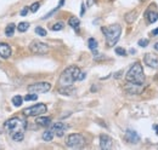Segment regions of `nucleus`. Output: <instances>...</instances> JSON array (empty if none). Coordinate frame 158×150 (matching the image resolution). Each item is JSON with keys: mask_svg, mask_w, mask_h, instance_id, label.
<instances>
[{"mask_svg": "<svg viewBox=\"0 0 158 150\" xmlns=\"http://www.w3.org/2000/svg\"><path fill=\"white\" fill-rule=\"evenodd\" d=\"M79 73H80V69L75 66H71L68 68H66L62 74L60 75L59 79V84L61 85V87H67V86H72L74 84V81L78 80Z\"/></svg>", "mask_w": 158, "mask_h": 150, "instance_id": "nucleus-1", "label": "nucleus"}, {"mask_svg": "<svg viewBox=\"0 0 158 150\" xmlns=\"http://www.w3.org/2000/svg\"><path fill=\"white\" fill-rule=\"evenodd\" d=\"M101 30L105 34V39L110 47L114 46L118 43L122 34V27L119 24H111L108 27H102Z\"/></svg>", "mask_w": 158, "mask_h": 150, "instance_id": "nucleus-2", "label": "nucleus"}, {"mask_svg": "<svg viewBox=\"0 0 158 150\" xmlns=\"http://www.w3.org/2000/svg\"><path fill=\"white\" fill-rule=\"evenodd\" d=\"M125 80L127 82H134V84H145V74H143V69L142 66L136 62L133 66L130 67V69L128 70L127 75H125Z\"/></svg>", "mask_w": 158, "mask_h": 150, "instance_id": "nucleus-3", "label": "nucleus"}, {"mask_svg": "<svg viewBox=\"0 0 158 150\" xmlns=\"http://www.w3.org/2000/svg\"><path fill=\"white\" fill-rule=\"evenodd\" d=\"M4 127H5L10 133H14V132H24L26 128H27V121L16 116V118L9 119V120L4 123Z\"/></svg>", "mask_w": 158, "mask_h": 150, "instance_id": "nucleus-4", "label": "nucleus"}, {"mask_svg": "<svg viewBox=\"0 0 158 150\" xmlns=\"http://www.w3.org/2000/svg\"><path fill=\"white\" fill-rule=\"evenodd\" d=\"M66 144L68 148L80 149L85 145V138L80 133H72L66 138Z\"/></svg>", "mask_w": 158, "mask_h": 150, "instance_id": "nucleus-5", "label": "nucleus"}, {"mask_svg": "<svg viewBox=\"0 0 158 150\" xmlns=\"http://www.w3.org/2000/svg\"><path fill=\"white\" fill-rule=\"evenodd\" d=\"M48 110V107L43 103H38V104H34L29 108H26L23 110V114L26 116H39V115H42L44 114V112H46Z\"/></svg>", "mask_w": 158, "mask_h": 150, "instance_id": "nucleus-6", "label": "nucleus"}, {"mask_svg": "<svg viewBox=\"0 0 158 150\" xmlns=\"http://www.w3.org/2000/svg\"><path fill=\"white\" fill-rule=\"evenodd\" d=\"M51 89V84L49 82H35V84H32L27 87V90L29 93H46L49 92Z\"/></svg>", "mask_w": 158, "mask_h": 150, "instance_id": "nucleus-7", "label": "nucleus"}, {"mask_svg": "<svg viewBox=\"0 0 158 150\" xmlns=\"http://www.w3.org/2000/svg\"><path fill=\"white\" fill-rule=\"evenodd\" d=\"M29 50L35 55H45L49 52V45L39 40H33L29 45Z\"/></svg>", "mask_w": 158, "mask_h": 150, "instance_id": "nucleus-8", "label": "nucleus"}, {"mask_svg": "<svg viewBox=\"0 0 158 150\" xmlns=\"http://www.w3.org/2000/svg\"><path fill=\"white\" fill-rule=\"evenodd\" d=\"M145 89V84L140 85V84H134V82H128L124 86V90L130 93V94H140Z\"/></svg>", "mask_w": 158, "mask_h": 150, "instance_id": "nucleus-9", "label": "nucleus"}, {"mask_svg": "<svg viewBox=\"0 0 158 150\" xmlns=\"http://www.w3.org/2000/svg\"><path fill=\"white\" fill-rule=\"evenodd\" d=\"M67 128H68V126L63 122H55L54 125H51V131L54 132V134H56L57 137H62Z\"/></svg>", "mask_w": 158, "mask_h": 150, "instance_id": "nucleus-10", "label": "nucleus"}, {"mask_svg": "<svg viewBox=\"0 0 158 150\" xmlns=\"http://www.w3.org/2000/svg\"><path fill=\"white\" fill-rule=\"evenodd\" d=\"M124 138H125V141L128 143H131V144H136V143L140 142V136L134 130H127Z\"/></svg>", "mask_w": 158, "mask_h": 150, "instance_id": "nucleus-11", "label": "nucleus"}, {"mask_svg": "<svg viewBox=\"0 0 158 150\" xmlns=\"http://www.w3.org/2000/svg\"><path fill=\"white\" fill-rule=\"evenodd\" d=\"M100 146L101 149L103 150H108V149H112L113 146V141L110 136L107 134H101L100 136Z\"/></svg>", "mask_w": 158, "mask_h": 150, "instance_id": "nucleus-12", "label": "nucleus"}, {"mask_svg": "<svg viewBox=\"0 0 158 150\" xmlns=\"http://www.w3.org/2000/svg\"><path fill=\"white\" fill-rule=\"evenodd\" d=\"M143 61L148 67L151 68H156L158 67V57L156 55H152V53H146L143 57Z\"/></svg>", "mask_w": 158, "mask_h": 150, "instance_id": "nucleus-13", "label": "nucleus"}, {"mask_svg": "<svg viewBox=\"0 0 158 150\" xmlns=\"http://www.w3.org/2000/svg\"><path fill=\"white\" fill-rule=\"evenodd\" d=\"M11 53H12V50H11L10 45L6 43H0V56L4 59H6L11 56Z\"/></svg>", "mask_w": 158, "mask_h": 150, "instance_id": "nucleus-14", "label": "nucleus"}, {"mask_svg": "<svg viewBox=\"0 0 158 150\" xmlns=\"http://www.w3.org/2000/svg\"><path fill=\"white\" fill-rule=\"evenodd\" d=\"M145 18L147 19L148 23H154L158 21V12L156 10H147L145 14Z\"/></svg>", "mask_w": 158, "mask_h": 150, "instance_id": "nucleus-15", "label": "nucleus"}, {"mask_svg": "<svg viewBox=\"0 0 158 150\" xmlns=\"http://www.w3.org/2000/svg\"><path fill=\"white\" fill-rule=\"evenodd\" d=\"M38 125H40V126H44V127H48L51 125V119L48 118V116H39L37 118V121H35Z\"/></svg>", "mask_w": 158, "mask_h": 150, "instance_id": "nucleus-16", "label": "nucleus"}, {"mask_svg": "<svg viewBox=\"0 0 158 150\" xmlns=\"http://www.w3.org/2000/svg\"><path fill=\"white\" fill-rule=\"evenodd\" d=\"M136 15H138L136 11H130V12H128V14L124 16L127 23H134L135 18H136Z\"/></svg>", "mask_w": 158, "mask_h": 150, "instance_id": "nucleus-17", "label": "nucleus"}, {"mask_svg": "<svg viewBox=\"0 0 158 150\" xmlns=\"http://www.w3.org/2000/svg\"><path fill=\"white\" fill-rule=\"evenodd\" d=\"M68 24H69V26H71L73 29L78 30V29H79V26H80V21H79L77 17H71L69 21H68Z\"/></svg>", "mask_w": 158, "mask_h": 150, "instance_id": "nucleus-18", "label": "nucleus"}, {"mask_svg": "<svg viewBox=\"0 0 158 150\" xmlns=\"http://www.w3.org/2000/svg\"><path fill=\"white\" fill-rule=\"evenodd\" d=\"M10 136L15 142H21L24 138V132H14V133H10Z\"/></svg>", "mask_w": 158, "mask_h": 150, "instance_id": "nucleus-19", "label": "nucleus"}, {"mask_svg": "<svg viewBox=\"0 0 158 150\" xmlns=\"http://www.w3.org/2000/svg\"><path fill=\"white\" fill-rule=\"evenodd\" d=\"M15 29H16V26H15L14 23L7 24V27L5 28V34H6V36H12V35H14Z\"/></svg>", "mask_w": 158, "mask_h": 150, "instance_id": "nucleus-20", "label": "nucleus"}, {"mask_svg": "<svg viewBox=\"0 0 158 150\" xmlns=\"http://www.w3.org/2000/svg\"><path fill=\"white\" fill-rule=\"evenodd\" d=\"M52 138H54V132H52L51 130L45 131V132L43 133V139H44L45 142H50V141H52Z\"/></svg>", "mask_w": 158, "mask_h": 150, "instance_id": "nucleus-21", "label": "nucleus"}, {"mask_svg": "<svg viewBox=\"0 0 158 150\" xmlns=\"http://www.w3.org/2000/svg\"><path fill=\"white\" fill-rule=\"evenodd\" d=\"M88 45H89V48L91 50V51H96V48H97V41L94 39V38H90V39L88 40Z\"/></svg>", "mask_w": 158, "mask_h": 150, "instance_id": "nucleus-22", "label": "nucleus"}, {"mask_svg": "<svg viewBox=\"0 0 158 150\" xmlns=\"http://www.w3.org/2000/svg\"><path fill=\"white\" fill-rule=\"evenodd\" d=\"M63 4H64V0H60V3H59V6H56V9H54L52 11H50L49 14H46V15H45V16L43 17V19H46V18L51 17V16H52V14H55V12H56V11H57V10H59V9H60V7H61V6L63 5Z\"/></svg>", "mask_w": 158, "mask_h": 150, "instance_id": "nucleus-23", "label": "nucleus"}, {"mask_svg": "<svg viewBox=\"0 0 158 150\" xmlns=\"http://www.w3.org/2000/svg\"><path fill=\"white\" fill-rule=\"evenodd\" d=\"M28 28H29V23H28V22H21L18 26H17V29H18V32H21V33L26 32Z\"/></svg>", "mask_w": 158, "mask_h": 150, "instance_id": "nucleus-24", "label": "nucleus"}, {"mask_svg": "<svg viewBox=\"0 0 158 150\" xmlns=\"http://www.w3.org/2000/svg\"><path fill=\"white\" fill-rule=\"evenodd\" d=\"M22 103H23V98L21 96H15L14 98H12V104H14L15 107H20Z\"/></svg>", "mask_w": 158, "mask_h": 150, "instance_id": "nucleus-25", "label": "nucleus"}, {"mask_svg": "<svg viewBox=\"0 0 158 150\" xmlns=\"http://www.w3.org/2000/svg\"><path fill=\"white\" fill-rule=\"evenodd\" d=\"M63 27H64V23H63V22H56L54 26L51 27V29L55 30V32H59V30H62Z\"/></svg>", "mask_w": 158, "mask_h": 150, "instance_id": "nucleus-26", "label": "nucleus"}, {"mask_svg": "<svg viewBox=\"0 0 158 150\" xmlns=\"http://www.w3.org/2000/svg\"><path fill=\"white\" fill-rule=\"evenodd\" d=\"M35 33H37L38 35H40V36H46V35H48L46 30H45L44 28H42V27H37V28H35Z\"/></svg>", "mask_w": 158, "mask_h": 150, "instance_id": "nucleus-27", "label": "nucleus"}, {"mask_svg": "<svg viewBox=\"0 0 158 150\" xmlns=\"http://www.w3.org/2000/svg\"><path fill=\"white\" fill-rule=\"evenodd\" d=\"M71 86H67V87H62V89H60V93L62 94H72L73 90H69Z\"/></svg>", "mask_w": 158, "mask_h": 150, "instance_id": "nucleus-28", "label": "nucleus"}, {"mask_svg": "<svg viewBox=\"0 0 158 150\" xmlns=\"http://www.w3.org/2000/svg\"><path fill=\"white\" fill-rule=\"evenodd\" d=\"M37 99H38L37 93H29L24 97V101H37Z\"/></svg>", "mask_w": 158, "mask_h": 150, "instance_id": "nucleus-29", "label": "nucleus"}, {"mask_svg": "<svg viewBox=\"0 0 158 150\" xmlns=\"http://www.w3.org/2000/svg\"><path fill=\"white\" fill-rule=\"evenodd\" d=\"M39 7H40V3L37 1V3H34V4H32V5H31L29 10H31L32 12H37V11L39 10Z\"/></svg>", "mask_w": 158, "mask_h": 150, "instance_id": "nucleus-30", "label": "nucleus"}, {"mask_svg": "<svg viewBox=\"0 0 158 150\" xmlns=\"http://www.w3.org/2000/svg\"><path fill=\"white\" fill-rule=\"evenodd\" d=\"M116 53L119 55V56H125L127 55V51H125L123 47H116Z\"/></svg>", "mask_w": 158, "mask_h": 150, "instance_id": "nucleus-31", "label": "nucleus"}, {"mask_svg": "<svg viewBox=\"0 0 158 150\" xmlns=\"http://www.w3.org/2000/svg\"><path fill=\"white\" fill-rule=\"evenodd\" d=\"M148 43H150L148 39H140L138 44H139V46H141V47H146V46L148 45Z\"/></svg>", "mask_w": 158, "mask_h": 150, "instance_id": "nucleus-32", "label": "nucleus"}, {"mask_svg": "<svg viewBox=\"0 0 158 150\" xmlns=\"http://www.w3.org/2000/svg\"><path fill=\"white\" fill-rule=\"evenodd\" d=\"M85 76H86V73H82V71H80V73H79L78 80H80V81H82V80H84V79H85Z\"/></svg>", "mask_w": 158, "mask_h": 150, "instance_id": "nucleus-33", "label": "nucleus"}, {"mask_svg": "<svg viewBox=\"0 0 158 150\" xmlns=\"http://www.w3.org/2000/svg\"><path fill=\"white\" fill-rule=\"evenodd\" d=\"M28 14V7H24L22 11H21V16H26Z\"/></svg>", "mask_w": 158, "mask_h": 150, "instance_id": "nucleus-34", "label": "nucleus"}, {"mask_svg": "<svg viewBox=\"0 0 158 150\" xmlns=\"http://www.w3.org/2000/svg\"><path fill=\"white\" fill-rule=\"evenodd\" d=\"M84 11H85V5L82 4V9H80V15H84Z\"/></svg>", "mask_w": 158, "mask_h": 150, "instance_id": "nucleus-35", "label": "nucleus"}, {"mask_svg": "<svg viewBox=\"0 0 158 150\" xmlns=\"http://www.w3.org/2000/svg\"><path fill=\"white\" fill-rule=\"evenodd\" d=\"M151 34H152V35H158V28H156L154 30H152Z\"/></svg>", "mask_w": 158, "mask_h": 150, "instance_id": "nucleus-36", "label": "nucleus"}, {"mask_svg": "<svg viewBox=\"0 0 158 150\" xmlns=\"http://www.w3.org/2000/svg\"><path fill=\"white\" fill-rule=\"evenodd\" d=\"M154 128H156V133L158 134V125H156V126H154Z\"/></svg>", "mask_w": 158, "mask_h": 150, "instance_id": "nucleus-37", "label": "nucleus"}, {"mask_svg": "<svg viewBox=\"0 0 158 150\" xmlns=\"http://www.w3.org/2000/svg\"><path fill=\"white\" fill-rule=\"evenodd\" d=\"M154 48H156L157 51H158V43H156V44H154Z\"/></svg>", "mask_w": 158, "mask_h": 150, "instance_id": "nucleus-38", "label": "nucleus"}]
</instances>
